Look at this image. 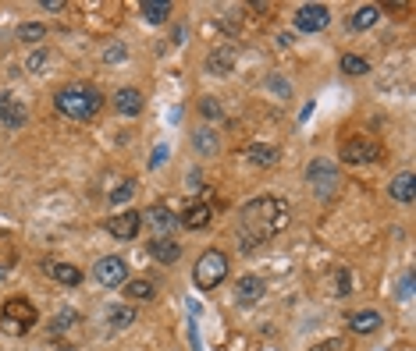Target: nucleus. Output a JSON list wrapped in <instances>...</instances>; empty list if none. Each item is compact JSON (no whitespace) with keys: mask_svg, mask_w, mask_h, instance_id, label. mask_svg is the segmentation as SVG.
Wrapping results in <instances>:
<instances>
[{"mask_svg":"<svg viewBox=\"0 0 416 351\" xmlns=\"http://www.w3.org/2000/svg\"><path fill=\"white\" fill-rule=\"evenodd\" d=\"M50 277H54L58 284H65V287H79L82 284V270L72 266V263H54L50 266Z\"/></svg>","mask_w":416,"mask_h":351,"instance_id":"nucleus-21","label":"nucleus"},{"mask_svg":"<svg viewBox=\"0 0 416 351\" xmlns=\"http://www.w3.org/2000/svg\"><path fill=\"white\" fill-rule=\"evenodd\" d=\"M46 64H50V53H46V50H36V53L29 57V61H25V68H29V71H36V75H39Z\"/></svg>","mask_w":416,"mask_h":351,"instance_id":"nucleus-30","label":"nucleus"},{"mask_svg":"<svg viewBox=\"0 0 416 351\" xmlns=\"http://www.w3.org/2000/svg\"><path fill=\"white\" fill-rule=\"evenodd\" d=\"M292 220L288 202L278 195H256L242 206L239 213V249L249 252L256 245H264L267 238H274L278 230H285Z\"/></svg>","mask_w":416,"mask_h":351,"instance_id":"nucleus-1","label":"nucleus"},{"mask_svg":"<svg viewBox=\"0 0 416 351\" xmlns=\"http://www.w3.org/2000/svg\"><path fill=\"white\" fill-rule=\"evenodd\" d=\"M18 39H22V43H43V39H46V25H39V22H25V25L18 29Z\"/></svg>","mask_w":416,"mask_h":351,"instance_id":"nucleus-28","label":"nucleus"},{"mask_svg":"<svg viewBox=\"0 0 416 351\" xmlns=\"http://www.w3.org/2000/svg\"><path fill=\"white\" fill-rule=\"evenodd\" d=\"M54 106L65 117H72V121H93L100 113V106H103V96L93 85H68L54 96Z\"/></svg>","mask_w":416,"mask_h":351,"instance_id":"nucleus-2","label":"nucleus"},{"mask_svg":"<svg viewBox=\"0 0 416 351\" xmlns=\"http://www.w3.org/2000/svg\"><path fill=\"white\" fill-rule=\"evenodd\" d=\"M0 277H4V273H0Z\"/></svg>","mask_w":416,"mask_h":351,"instance_id":"nucleus-38","label":"nucleus"},{"mask_svg":"<svg viewBox=\"0 0 416 351\" xmlns=\"http://www.w3.org/2000/svg\"><path fill=\"white\" fill-rule=\"evenodd\" d=\"M139 227H142V213H135V209H125V213H114L111 220H107V230L114 234L118 242H135V234H139Z\"/></svg>","mask_w":416,"mask_h":351,"instance_id":"nucleus-9","label":"nucleus"},{"mask_svg":"<svg viewBox=\"0 0 416 351\" xmlns=\"http://www.w3.org/2000/svg\"><path fill=\"white\" fill-rule=\"evenodd\" d=\"M142 106H146V99H142V92H139V89L125 85V89H118V92H114V110H118L121 117H139V113H142Z\"/></svg>","mask_w":416,"mask_h":351,"instance_id":"nucleus-12","label":"nucleus"},{"mask_svg":"<svg viewBox=\"0 0 416 351\" xmlns=\"http://www.w3.org/2000/svg\"><path fill=\"white\" fill-rule=\"evenodd\" d=\"M264 291H267L264 280L253 277V273H246V277H239V284H235V302H239V305H256L260 298H264Z\"/></svg>","mask_w":416,"mask_h":351,"instance_id":"nucleus-10","label":"nucleus"},{"mask_svg":"<svg viewBox=\"0 0 416 351\" xmlns=\"http://www.w3.org/2000/svg\"><path fill=\"white\" fill-rule=\"evenodd\" d=\"M388 195L395 199V202H402V206H409L412 199H416V178L409 170H402L398 178H391V185H388Z\"/></svg>","mask_w":416,"mask_h":351,"instance_id":"nucleus-16","label":"nucleus"},{"mask_svg":"<svg viewBox=\"0 0 416 351\" xmlns=\"http://www.w3.org/2000/svg\"><path fill=\"white\" fill-rule=\"evenodd\" d=\"M96 280H100L103 287L125 284V280H128V263H125L121 256H103V259L96 263Z\"/></svg>","mask_w":416,"mask_h":351,"instance_id":"nucleus-8","label":"nucleus"},{"mask_svg":"<svg viewBox=\"0 0 416 351\" xmlns=\"http://www.w3.org/2000/svg\"><path fill=\"white\" fill-rule=\"evenodd\" d=\"M199 110L206 113V117H221L224 110H221V103L214 99V96H203V103H199Z\"/></svg>","mask_w":416,"mask_h":351,"instance_id":"nucleus-32","label":"nucleus"},{"mask_svg":"<svg viewBox=\"0 0 416 351\" xmlns=\"http://www.w3.org/2000/svg\"><path fill=\"white\" fill-rule=\"evenodd\" d=\"M206 71L210 75H232L235 71V46H217L206 57Z\"/></svg>","mask_w":416,"mask_h":351,"instance_id":"nucleus-14","label":"nucleus"},{"mask_svg":"<svg viewBox=\"0 0 416 351\" xmlns=\"http://www.w3.org/2000/svg\"><path fill=\"white\" fill-rule=\"evenodd\" d=\"M306 181L314 185V195H317V199L328 202V199L338 192V185H342L335 160H331V156H314V160L306 163Z\"/></svg>","mask_w":416,"mask_h":351,"instance_id":"nucleus-4","label":"nucleus"},{"mask_svg":"<svg viewBox=\"0 0 416 351\" xmlns=\"http://www.w3.org/2000/svg\"><path fill=\"white\" fill-rule=\"evenodd\" d=\"M342 71L345 75H367L370 71V61L359 53H342Z\"/></svg>","mask_w":416,"mask_h":351,"instance_id":"nucleus-27","label":"nucleus"},{"mask_svg":"<svg viewBox=\"0 0 416 351\" xmlns=\"http://www.w3.org/2000/svg\"><path fill=\"white\" fill-rule=\"evenodd\" d=\"M36 305L29 298H8L4 309H0V326L8 333H29L36 326Z\"/></svg>","mask_w":416,"mask_h":351,"instance_id":"nucleus-5","label":"nucleus"},{"mask_svg":"<svg viewBox=\"0 0 416 351\" xmlns=\"http://www.w3.org/2000/svg\"><path fill=\"white\" fill-rule=\"evenodd\" d=\"M309 351H345V340H342V337H331V340H324V344H314Z\"/></svg>","mask_w":416,"mask_h":351,"instance_id":"nucleus-33","label":"nucleus"},{"mask_svg":"<svg viewBox=\"0 0 416 351\" xmlns=\"http://www.w3.org/2000/svg\"><path fill=\"white\" fill-rule=\"evenodd\" d=\"M103 61H107V64H118V61H125V43H111L107 50H103Z\"/></svg>","mask_w":416,"mask_h":351,"instance_id":"nucleus-31","label":"nucleus"},{"mask_svg":"<svg viewBox=\"0 0 416 351\" xmlns=\"http://www.w3.org/2000/svg\"><path fill=\"white\" fill-rule=\"evenodd\" d=\"M267 85H271L274 92H281V96H288V82H285V78H278V75H271V78H267Z\"/></svg>","mask_w":416,"mask_h":351,"instance_id":"nucleus-35","label":"nucleus"},{"mask_svg":"<svg viewBox=\"0 0 416 351\" xmlns=\"http://www.w3.org/2000/svg\"><path fill=\"white\" fill-rule=\"evenodd\" d=\"M79 323H82V316H79V312H72V309H65V312H58V316H54V323H50V333L61 337V333L75 330Z\"/></svg>","mask_w":416,"mask_h":351,"instance_id":"nucleus-26","label":"nucleus"},{"mask_svg":"<svg viewBox=\"0 0 416 351\" xmlns=\"http://www.w3.org/2000/svg\"><path fill=\"white\" fill-rule=\"evenodd\" d=\"M153 295H157V287H153L149 280L135 277V280H125V298H135V302H149Z\"/></svg>","mask_w":416,"mask_h":351,"instance_id":"nucleus-24","label":"nucleus"},{"mask_svg":"<svg viewBox=\"0 0 416 351\" xmlns=\"http://www.w3.org/2000/svg\"><path fill=\"white\" fill-rule=\"evenodd\" d=\"M132 195H135V181H121V185H118V188H114L107 199H111L114 206H121V202H128Z\"/></svg>","mask_w":416,"mask_h":351,"instance_id":"nucleus-29","label":"nucleus"},{"mask_svg":"<svg viewBox=\"0 0 416 351\" xmlns=\"http://www.w3.org/2000/svg\"><path fill=\"white\" fill-rule=\"evenodd\" d=\"M228 277V256L221 249H206L199 259H196V270H192V280L199 291H214L221 287V280Z\"/></svg>","mask_w":416,"mask_h":351,"instance_id":"nucleus-3","label":"nucleus"},{"mask_svg":"<svg viewBox=\"0 0 416 351\" xmlns=\"http://www.w3.org/2000/svg\"><path fill=\"white\" fill-rule=\"evenodd\" d=\"M210 220H214V209L206 206V202H189V206L182 209V216H178V223H182V227H189V230H203V227H210Z\"/></svg>","mask_w":416,"mask_h":351,"instance_id":"nucleus-11","label":"nucleus"},{"mask_svg":"<svg viewBox=\"0 0 416 351\" xmlns=\"http://www.w3.org/2000/svg\"><path fill=\"white\" fill-rule=\"evenodd\" d=\"M338 156H342L345 163H370V160H377V142L363 139V135H352V139L342 142Z\"/></svg>","mask_w":416,"mask_h":351,"instance_id":"nucleus-7","label":"nucleus"},{"mask_svg":"<svg viewBox=\"0 0 416 351\" xmlns=\"http://www.w3.org/2000/svg\"><path fill=\"white\" fill-rule=\"evenodd\" d=\"M0 121H4V128H22L25 125V106L11 92H0Z\"/></svg>","mask_w":416,"mask_h":351,"instance_id":"nucleus-13","label":"nucleus"},{"mask_svg":"<svg viewBox=\"0 0 416 351\" xmlns=\"http://www.w3.org/2000/svg\"><path fill=\"white\" fill-rule=\"evenodd\" d=\"M246 156H249V163H256V167H274V163L281 160V149H278V146H264V142H253V146L246 149Z\"/></svg>","mask_w":416,"mask_h":351,"instance_id":"nucleus-18","label":"nucleus"},{"mask_svg":"<svg viewBox=\"0 0 416 351\" xmlns=\"http://www.w3.org/2000/svg\"><path fill=\"white\" fill-rule=\"evenodd\" d=\"M164 160H168V146H157V149H153V156H149V170H157Z\"/></svg>","mask_w":416,"mask_h":351,"instance_id":"nucleus-34","label":"nucleus"},{"mask_svg":"<svg viewBox=\"0 0 416 351\" xmlns=\"http://www.w3.org/2000/svg\"><path fill=\"white\" fill-rule=\"evenodd\" d=\"M192 146H196L203 156H210V153L221 146V139H217V132H214V128H199V132L192 135Z\"/></svg>","mask_w":416,"mask_h":351,"instance_id":"nucleus-25","label":"nucleus"},{"mask_svg":"<svg viewBox=\"0 0 416 351\" xmlns=\"http://www.w3.org/2000/svg\"><path fill=\"white\" fill-rule=\"evenodd\" d=\"M149 256L157 259V263H164V266H175V263L182 259V245L171 242V238H161V234H157V238L149 242Z\"/></svg>","mask_w":416,"mask_h":351,"instance_id":"nucleus-15","label":"nucleus"},{"mask_svg":"<svg viewBox=\"0 0 416 351\" xmlns=\"http://www.w3.org/2000/svg\"><path fill=\"white\" fill-rule=\"evenodd\" d=\"M149 223L157 227V234H161V238H168V230L178 223V216H175L168 206H153V209H149Z\"/></svg>","mask_w":416,"mask_h":351,"instance_id":"nucleus-23","label":"nucleus"},{"mask_svg":"<svg viewBox=\"0 0 416 351\" xmlns=\"http://www.w3.org/2000/svg\"><path fill=\"white\" fill-rule=\"evenodd\" d=\"M377 22H381V8H377V4H363V8H356V11H352V18H349V25H352L356 32L374 29Z\"/></svg>","mask_w":416,"mask_h":351,"instance_id":"nucleus-20","label":"nucleus"},{"mask_svg":"<svg viewBox=\"0 0 416 351\" xmlns=\"http://www.w3.org/2000/svg\"><path fill=\"white\" fill-rule=\"evenodd\" d=\"M292 22H295L299 32L314 36V32H324L331 25V11L324 4H302V8H295V18Z\"/></svg>","mask_w":416,"mask_h":351,"instance_id":"nucleus-6","label":"nucleus"},{"mask_svg":"<svg viewBox=\"0 0 416 351\" xmlns=\"http://www.w3.org/2000/svg\"><path fill=\"white\" fill-rule=\"evenodd\" d=\"M338 291H342V295L349 291V270H338Z\"/></svg>","mask_w":416,"mask_h":351,"instance_id":"nucleus-37","label":"nucleus"},{"mask_svg":"<svg viewBox=\"0 0 416 351\" xmlns=\"http://www.w3.org/2000/svg\"><path fill=\"white\" fill-rule=\"evenodd\" d=\"M43 11H65V0H43Z\"/></svg>","mask_w":416,"mask_h":351,"instance_id":"nucleus-36","label":"nucleus"},{"mask_svg":"<svg viewBox=\"0 0 416 351\" xmlns=\"http://www.w3.org/2000/svg\"><path fill=\"white\" fill-rule=\"evenodd\" d=\"M381 312H374V309H359V312H349V326H352V333H377L381 330Z\"/></svg>","mask_w":416,"mask_h":351,"instance_id":"nucleus-17","label":"nucleus"},{"mask_svg":"<svg viewBox=\"0 0 416 351\" xmlns=\"http://www.w3.org/2000/svg\"><path fill=\"white\" fill-rule=\"evenodd\" d=\"M135 323V309L132 305H111L107 309V326L111 330H128Z\"/></svg>","mask_w":416,"mask_h":351,"instance_id":"nucleus-22","label":"nucleus"},{"mask_svg":"<svg viewBox=\"0 0 416 351\" xmlns=\"http://www.w3.org/2000/svg\"><path fill=\"white\" fill-rule=\"evenodd\" d=\"M139 11H142V18L149 25H164L171 18V4H168V0H142Z\"/></svg>","mask_w":416,"mask_h":351,"instance_id":"nucleus-19","label":"nucleus"}]
</instances>
